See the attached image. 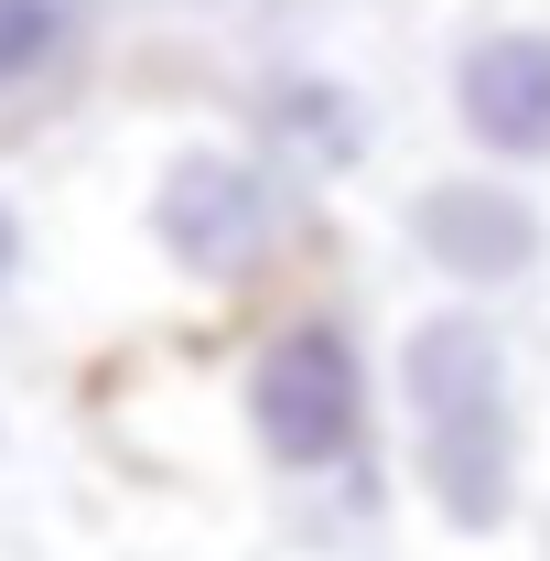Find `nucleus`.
I'll return each mask as SVG.
<instances>
[{
	"label": "nucleus",
	"mask_w": 550,
	"mask_h": 561,
	"mask_svg": "<svg viewBox=\"0 0 550 561\" xmlns=\"http://www.w3.org/2000/svg\"><path fill=\"white\" fill-rule=\"evenodd\" d=\"M400 400H411V454L421 486L454 529H507L518 507V389L507 346L485 313H421L400 346Z\"/></svg>",
	"instance_id": "1"
},
{
	"label": "nucleus",
	"mask_w": 550,
	"mask_h": 561,
	"mask_svg": "<svg viewBox=\"0 0 550 561\" xmlns=\"http://www.w3.org/2000/svg\"><path fill=\"white\" fill-rule=\"evenodd\" d=\"M249 432L280 476H335L367 454V356L335 313H302L249 356Z\"/></svg>",
	"instance_id": "2"
},
{
	"label": "nucleus",
	"mask_w": 550,
	"mask_h": 561,
	"mask_svg": "<svg viewBox=\"0 0 550 561\" xmlns=\"http://www.w3.org/2000/svg\"><path fill=\"white\" fill-rule=\"evenodd\" d=\"M151 238L184 280H249L280 249V173L249 151H184L151 184Z\"/></svg>",
	"instance_id": "3"
},
{
	"label": "nucleus",
	"mask_w": 550,
	"mask_h": 561,
	"mask_svg": "<svg viewBox=\"0 0 550 561\" xmlns=\"http://www.w3.org/2000/svg\"><path fill=\"white\" fill-rule=\"evenodd\" d=\"M411 238H421V260L443 280H475V291H507V280H529L540 271V249H550V227L529 195H507V184H421L411 195Z\"/></svg>",
	"instance_id": "4"
},
{
	"label": "nucleus",
	"mask_w": 550,
	"mask_h": 561,
	"mask_svg": "<svg viewBox=\"0 0 550 561\" xmlns=\"http://www.w3.org/2000/svg\"><path fill=\"white\" fill-rule=\"evenodd\" d=\"M454 119L485 162H550V33H475L454 66Z\"/></svg>",
	"instance_id": "5"
},
{
	"label": "nucleus",
	"mask_w": 550,
	"mask_h": 561,
	"mask_svg": "<svg viewBox=\"0 0 550 561\" xmlns=\"http://www.w3.org/2000/svg\"><path fill=\"white\" fill-rule=\"evenodd\" d=\"M260 130H271V151H291V162L345 173V162H367V98L335 87V76H271V87H260Z\"/></svg>",
	"instance_id": "6"
},
{
	"label": "nucleus",
	"mask_w": 550,
	"mask_h": 561,
	"mask_svg": "<svg viewBox=\"0 0 550 561\" xmlns=\"http://www.w3.org/2000/svg\"><path fill=\"white\" fill-rule=\"evenodd\" d=\"M87 33V0H0V98L44 87Z\"/></svg>",
	"instance_id": "7"
},
{
	"label": "nucleus",
	"mask_w": 550,
	"mask_h": 561,
	"mask_svg": "<svg viewBox=\"0 0 550 561\" xmlns=\"http://www.w3.org/2000/svg\"><path fill=\"white\" fill-rule=\"evenodd\" d=\"M11 271H22V227H11V206H0V291H11Z\"/></svg>",
	"instance_id": "8"
}]
</instances>
